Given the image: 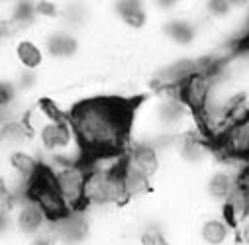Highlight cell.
<instances>
[{
    "mask_svg": "<svg viewBox=\"0 0 249 245\" xmlns=\"http://www.w3.org/2000/svg\"><path fill=\"white\" fill-rule=\"evenodd\" d=\"M134 110V102L114 96L87 98L75 104L69 120L85 155L90 159L118 155L130 140Z\"/></svg>",
    "mask_w": 249,
    "mask_h": 245,
    "instance_id": "obj_1",
    "label": "cell"
},
{
    "mask_svg": "<svg viewBox=\"0 0 249 245\" xmlns=\"http://www.w3.org/2000/svg\"><path fill=\"white\" fill-rule=\"evenodd\" d=\"M24 122L30 128L37 155L49 159L51 165L83 163L87 157L69 114H61L53 104L39 102L28 112Z\"/></svg>",
    "mask_w": 249,
    "mask_h": 245,
    "instance_id": "obj_2",
    "label": "cell"
},
{
    "mask_svg": "<svg viewBox=\"0 0 249 245\" xmlns=\"http://www.w3.org/2000/svg\"><path fill=\"white\" fill-rule=\"evenodd\" d=\"M47 169L69 214L85 208L87 163H63V165H51Z\"/></svg>",
    "mask_w": 249,
    "mask_h": 245,
    "instance_id": "obj_3",
    "label": "cell"
},
{
    "mask_svg": "<svg viewBox=\"0 0 249 245\" xmlns=\"http://www.w3.org/2000/svg\"><path fill=\"white\" fill-rule=\"evenodd\" d=\"M10 51V67L14 71H28V73H39L45 67V49L41 45V39H36L32 35H16L8 43Z\"/></svg>",
    "mask_w": 249,
    "mask_h": 245,
    "instance_id": "obj_4",
    "label": "cell"
},
{
    "mask_svg": "<svg viewBox=\"0 0 249 245\" xmlns=\"http://www.w3.org/2000/svg\"><path fill=\"white\" fill-rule=\"evenodd\" d=\"M41 45L45 49L47 59L55 61H69L79 55L81 51V39L73 30L67 28H55L47 35L41 37Z\"/></svg>",
    "mask_w": 249,
    "mask_h": 245,
    "instance_id": "obj_5",
    "label": "cell"
},
{
    "mask_svg": "<svg viewBox=\"0 0 249 245\" xmlns=\"http://www.w3.org/2000/svg\"><path fill=\"white\" fill-rule=\"evenodd\" d=\"M237 189H239V175H235L230 169H216L206 180L204 192L210 202L222 204L226 208L235 196Z\"/></svg>",
    "mask_w": 249,
    "mask_h": 245,
    "instance_id": "obj_6",
    "label": "cell"
},
{
    "mask_svg": "<svg viewBox=\"0 0 249 245\" xmlns=\"http://www.w3.org/2000/svg\"><path fill=\"white\" fill-rule=\"evenodd\" d=\"M233 237V224L218 214L204 216L196 226V241L200 245H230Z\"/></svg>",
    "mask_w": 249,
    "mask_h": 245,
    "instance_id": "obj_7",
    "label": "cell"
},
{
    "mask_svg": "<svg viewBox=\"0 0 249 245\" xmlns=\"http://www.w3.org/2000/svg\"><path fill=\"white\" fill-rule=\"evenodd\" d=\"M114 12L118 20L128 30H143L149 20V14L143 2H118L114 6Z\"/></svg>",
    "mask_w": 249,
    "mask_h": 245,
    "instance_id": "obj_8",
    "label": "cell"
},
{
    "mask_svg": "<svg viewBox=\"0 0 249 245\" xmlns=\"http://www.w3.org/2000/svg\"><path fill=\"white\" fill-rule=\"evenodd\" d=\"M198 34V28L189 18H173L165 24V37L175 45H191Z\"/></svg>",
    "mask_w": 249,
    "mask_h": 245,
    "instance_id": "obj_9",
    "label": "cell"
},
{
    "mask_svg": "<svg viewBox=\"0 0 249 245\" xmlns=\"http://www.w3.org/2000/svg\"><path fill=\"white\" fill-rule=\"evenodd\" d=\"M140 245H173V243L161 228L147 226L140 231Z\"/></svg>",
    "mask_w": 249,
    "mask_h": 245,
    "instance_id": "obj_10",
    "label": "cell"
},
{
    "mask_svg": "<svg viewBox=\"0 0 249 245\" xmlns=\"http://www.w3.org/2000/svg\"><path fill=\"white\" fill-rule=\"evenodd\" d=\"M24 245H59V237H57L55 226L51 224L47 229H43V231H39L37 235L26 239Z\"/></svg>",
    "mask_w": 249,
    "mask_h": 245,
    "instance_id": "obj_11",
    "label": "cell"
}]
</instances>
